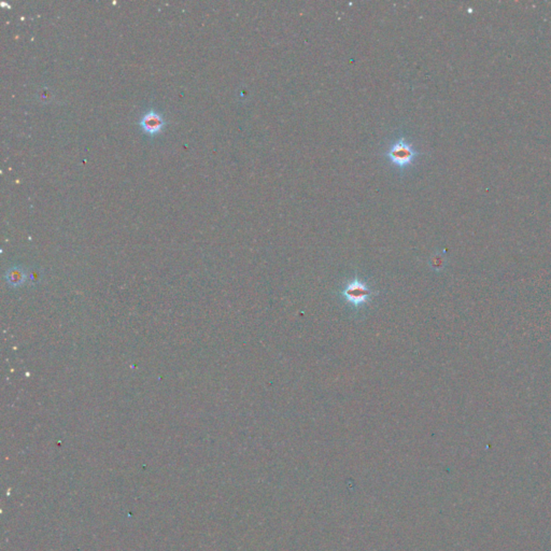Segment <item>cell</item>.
Wrapping results in <instances>:
<instances>
[{
    "instance_id": "6da1fadb",
    "label": "cell",
    "mask_w": 551,
    "mask_h": 551,
    "mask_svg": "<svg viewBox=\"0 0 551 551\" xmlns=\"http://www.w3.org/2000/svg\"><path fill=\"white\" fill-rule=\"evenodd\" d=\"M417 151L405 138H400L393 144L386 152V157L395 166L405 167L415 161Z\"/></svg>"
},
{
    "instance_id": "7a4b0ae2",
    "label": "cell",
    "mask_w": 551,
    "mask_h": 551,
    "mask_svg": "<svg viewBox=\"0 0 551 551\" xmlns=\"http://www.w3.org/2000/svg\"><path fill=\"white\" fill-rule=\"evenodd\" d=\"M166 122L162 114L154 110H150L146 112L140 119L139 125L144 131L147 132L150 135H155L157 132L162 130L163 127L165 126Z\"/></svg>"
},
{
    "instance_id": "3957f363",
    "label": "cell",
    "mask_w": 551,
    "mask_h": 551,
    "mask_svg": "<svg viewBox=\"0 0 551 551\" xmlns=\"http://www.w3.org/2000/svg\"><path fill=\"white\" fill-rule=\"evenodd\" d=\"M7 279L11 285H21L26 281V273L21 267H12L8 270Z\"/></svg>"
},
{
    "instance_id": "277c9868",
    "label": "cell",
    "mask_w": 551,
    "mask_h": 551,
    "mask_svg": "<svg viewBox=\"0 0 551 551\" xmlns=\"http://www.w3.org/2000/svg\"><path fill=\"white\" fill-rule=\"evenodd\" d=\"M347 296L350 299H353L355 303H360L362 300H364L365 297L368 296V290L365 289L364 287H361L359 284H355L354 287H351L347 291Z\"/></svg>"
}]
</instances>
